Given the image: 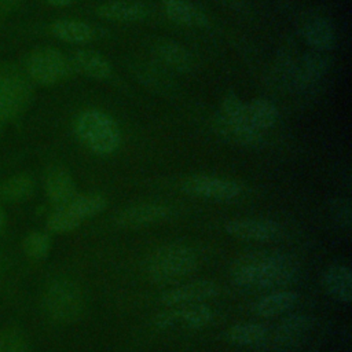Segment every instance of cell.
Here are the masks:
<instances>
[{"label": "cell", "instance_id": "15", "mask_svg": "<svg viewBox=\"0 0 352 352\" xmlns=\"http://www.w3.org/2000/svg\"><path fill=\"white\" fill-rule=\"evenodd\" d=\"M151 54L161 66L177 73H187L192 66L191 54L173 40H157L151 47Z\"/></svg>", "mask_w": 352, "mask_h": 352}, {"label": "cell", "instance_id": "22", "mask_svg": "<svg viewBox=\"0 0 352 352\" xmlns=\"http://www.w3.org/2000/svg\"><path fill=\"white\" fill-rule=\"evenodd\" d=\"M246 116L249 124L260 133H264L272 128L278 118V107L265 98H254L250 102H246Z\"/></svg>", "mask_w": 352, "mask_h": 352}, {"label": "cell", "instance_id": "27", "mask_svg": "<svg viewBox=\"0 0 352 352\" xmlns=\"http://www.w3.org/2000/svg\"><path fill=\"white\" fill-rule=\"evenodd\" d=\"M177 309V323H183L188 329H202L213 319V311L202 304L187 305Z\"/></svg>", "mask_w": 352, "mask_h": 352}, {"label": "cell", "instance_id": "21", "mask_svg": "<svg viewBox=\"0 0 352 352\" xmlns=\"http://www.w3.org/2000/svg\"><path fill=\"white\" fill-rule=\"evenodd\" d=\"M51 33L58 40L70 44H84L95 38V29L80 19H58L51 25Z\"/></svg>", "mask_w": 352, "mask_h": 352}, {"label": "cell", "instance_id": "26", "mask_svg": "<svg viewBox=\"0 0 352 352\" xmlns=\"http://www.w3.org/2000/svg\"><path fill=\"white\" fill-rule=\"evenodd\" d=\"M67 206L81 221L99 214L106 208L104 197L99 194H77Z\"/></svg>", "mask_w": 352, "mask_h": 352}, {"label": "cell", "instance_id": "16", "mask_svg": "<svg viewBox=\"0 0 352 352\" xmlns=\"http://www.w3.org/2000/svg\"><path fill=\"white\" fill-rule=\"evenodd\" d=\"M70 65L73 72L94 80H107L113 73L110 62L100 52L87 48L74 51L70 58Z\"/></svg>", "mask_w": 352, "mask_h": 352}, {"label": "cell", "instance_id": "4", "mask_svg": "<svg viewBox=\"0 0 352 352\" xmlns=\"http://www.w3.org/2000/svg\"><path fill=\"white\" fill-rule=\"evenodd\" d=\"M214 126L224 139L239 146H257L264 140V133L257 132L249 124L246 102L234 92L223 98L214 116Z\"/></svg>", "mask_w": 352, "mask_h": 352}, {"label": "cell", "instance_id": "33", "mask_svg": "<svg viewBox=\"0 0 352 352\" xmlns=\"http://www.w3.org/2000/svg\"><path fill=\"white\" fill-rule=\"evenodd\" d=\"M21 0H0V15L10 12Z\"/></svg>", "mask_w": 352, "mask_h": 352}, {"label": "cell", "instance_id": "1", "mask_svg": "<svg viewBox=\"0 0 352 352\" xmlns=\"http://www.w3.org/2000/svg\"><path fill=\"white\" fill-rule=\"evenodd\" d=\"M297 274L296 261L280 252H252L231 268V279L241 287H279L289 285Z\"/></svg>", "mask_w": 352, "mask_h": 352}, {"label": "cell", "instance_id": "30", "mask_svg": "<svg viewBox=\"0 0 352 352\" xmlns=\"http://www.w3.org/2000/svg\"><path fill=\"white\" fill-rule=\"evenodd\" d=\"M0 352H30L29 340L18 327L0 330Z\"/></svg>", "mask_w": 352, "mask_h": 352}, {"label": "cell", "instance_id": "17", "mask_svg": "<svg viewBox=\"0 0 352 352\" xmlns=\"http://www.w3.org/2000/svg\"><path fill=\"white\" fill-rule=\"evenodd\" d=\"M314 319L308 315L294 314L286 316L276 327L272 344L276 348H289L296 345L312 329Z\"/></svg>", "mask_w": 352, "mask_h": 352}, {"label": "cell", "instance_id": "28", "mask_svg": "<svg viewBox=\"0 0 352 352\" xmlns=\"http://www.w3.org/2000/svg\"><path fill=\"white\" fill-rule=\"evenodd\" d=\"M22 250L32 260H43L51 250V238L44 231H30L22 239Z\"/></svg>", "mask_w": 352, "mask_h": 352}, {"label": "cell", "instance_id": "31", "mask_svg": "<svg viewBox=\"0 0 352 352\" xmlns=\"http://www.w3.org/2000/svg\"><path fill=\"white\" fill-rule=\"evenodd\" d=\"M331 212L334 214L336 221L345 230L351 228L352 221V212H351V202L344 198H338L331 204Z\"/></svg>", "mask_w": 352, "mask_h": 352}, {"label": "cell", "instance_id": "19", "mask_svg": "<svg viewBox=\"0 0 352 352\" xmlns=\"http://www.w3.org/2000/svg\"><path fill=\"white\" fill-rule=\"evenodd\" d=\"M146 6L138 1L111 0L102 3L96 7V15L113 22H139L147 16Z\"/></svg>", "mask_w": 352, "mask_h": 352}, {"label": "cell", "instance_id": "32", "mask_svg": "<svg viewBox=\"0 0 352 352\" xmlns=\"http://www.w3.org/2000/svg\"><path fill=\"white\" fill-rule=\"evenodd\" d=\"M176 323H177V309L176 308L161 311L153 318V324L158 329H169V327L175 326Z\"/></svg>", "mask_w": 352, "mask_h": 352}, {"label": "cell", "instance_id": "18", "mask_svg": "<svg viewBox=\"0 0 352 352\" xmlns=\"http://www.w3.org/2000/svg\"><path fill=\"white\" fill-rule=\"evenodd\" d=\"M164 14L175 23L186 28H206V14L188 0H162Z\"/></svg>", "mask_w": 352, "mask_h": 352}, {"label": "cell", "instance_id": "12", "mask_svg": "<svg viewBox=\"0 0 352 352\" xmlns=\"http://www.w3.org/2000/svg\"><path fill=\"white\" fill-rule=\"evenodd\" d=\"M331 69V60L326 52L309 51L302 55L293 70L292 80L298 88H309L322 80Z\"/></svg>", "mask_w": 352, "mask_h": 352}, {"label": "cell", "instance_id": "13", "mask_svg": "<svg viewBox=\"0 0 352 352\" xmlns=\"http://www.w3.org/2000/svg\"><path fill=\"white\" fill-rule=\"evenodd\" d=\"M304 41L315 51L327 52L337 44V30L334 23L324 16H311L301 28Z\"/></svg>", "mask_w": 352, "mask_h": 352}, {"label": "cell", "instance_id": "6", "mask_svg": "<svg viewBox=\"0 0 352 352\" xmlns=\"http://www.w3.org/2000/svg\"><path fill=\"white\" fill-rule=\"evenodd\" d=\"M32 99V85L25 73L10 63L0 65V121L21 114Z\"/></svg>", "mask_w": 352, "mask_h": 352}, {"label": "cell", "instance_id": "20", "mask_svg": "<svg viewBox=\"0 0 352 352\" xmlns=\"http://www.w3.org/2000/svg\"><path fill=\"white\" fill-rule=\"evenodd\" d=\"M322 283L327 294L342 304L352 300V272L348 265L337 264L329 267L322 278Z\"/></svg>", "mask_w": 352, "mask_h": 352}, {"label": "cell", "instance_id": "2", "mask_svg": "<svg viewBox=\"0 0 352 352\" xmlns=\"http://www.w3.org/2000/svg\"><path fill=\"white\" fill-rule=\"evenodd\" d=\"M80 142L98 155L113 154L121 144V132L111 116L99 109L81 111L74 121Z\"/></svg>", "mask_w": 352, "mask_h": 352}, {"label": "cell", "instance_id": "7", "mask_svg": "<svg viewBox=\"0 0 352 352\" xmlns=\"http://www.w3.org/2000/svg\"><path fill=\"white\" fill-rule=\"evenodd\" d=\"M72 72L70 59L52 47L36 48L26 59V76L40 85L56 84L67 78Z\"/></svg>", "mask_w": 352, "mask_h": 352}, {"label": "cell", "instance_id": "3", "mask_svg": "<svg viewBox=\"0 0 352 352\" xmlns=\"http://www.w3.org/2000/svg\"><path fill=\"white\" fill-rule=\"evenodd\" d=\"M45 316L59 324H69L81 316L84 311V296L77 283L67 278L51 279L41 297Z\"/></svg>", "mask_w": 352, "mask_h": 352}, {"label": "cell", "instance_id": "25", "mask_svg": "<svg viewBox=\"0 0 352 352\" xmlns=\"http://www.w3.org/2000/svg\"><path fill=\"white\" fill-rule=\"evenodd\" d=\"M268 334V327L264 323H239L228 329L227 338L235 345H254L263 342Z\"/></svg>", "mask_w": 352, "mask_h": 352}, {"label": "cell", "instance_id": "10", "mask_svg": "<svg viewBox=\"0 0 352 352\" xmlns=\"http://www.w3.org/2000/svg\"><path fill=\"white\" fill-rule=\"evenodd\" d=\"M219 293L220 287L216 282L209 279H199L165 292L161 296V302L168 307H180L184 304H192L213 298Z\"/></svg>", "mask_w": 352, "mask_h": 352}, {"label": "cell", "instance_id": "9", "mask_svg": "<svg viewBox=\"0 0 352 352\" xmlns=\"http://www.w3.org/2000/svg\"><path fill=\"white\" fill-rule=\"evenodd\" d=\"M227 234L246 241L270 242L282 235V226L270 219H232L224 224Z\"/></svg>", "mask_w": 352, "mask_h": 352}, {"label": "cell", "instance_id": "36", "mask_svg": "<svg viewBox=\"0 0 352 352\" xmlns=\"http://www.w3.org/2000/svg\"><path fill=\"white\" fill-rule=\"evenodd\" d=\"M224 1H231V0H224Z\"/></svg>", "mask_w": 352, "mask_h": 352}, {"label": "cell", "instance_id": "5", "mask_svg": "<svg viewBox=\"0 0 352 352\" xmlns=\"http://www.w3.org/2000/svg\"><path fill=\"white\" fill-rule=\"evenodd\" d=\"M198 265L192 249L170 243L154 250L146 261V272L154 282H172L191 274Z\"/></svg>", "mask_w": 352, "mask_h": 352}, {"label": "cell", "instance_id": "24", "mask_svg": "<svg viewBox=\"0 0 352 352\" xmlns=\"http://www.w3.org/2000/svg\"><path fill=\"white\" fill-rule=\"evenodd\" d=\"M34 180L28 175H15L0 184V197L8 202H22L34 192Z\"/></svg>", "mask_w": 352, "mask_h": 352}, {"label": "cell", "instance_id": "23", "mask_svg": "<svg viewBox=\"0 0 352 352\" xmlns=\"http://www.w3.org/2000/svg\"><path fill=\"white\" fill-rule=\"evenodd\" d=\"M298 301V294L292 290H278L261 297L254 305L253 311L261 318H271L289 311Z\"/></svg>", "mask_w": 352, "mask_h": 352}, {"label": "cell", "instance_id": "34", "mask_svg": "<svg viewBox=\"0 0 352 352\" xmlns=\"http://www.w3.org/2000/svg\"><path fill=\"white\" fill-rule=\"evenodd\" d=\"M50 6L52 7H67L70 6L74 0H45Z\"/></svg>", "mask_w": 352, "mask_h": 352}, {"label": "cell", "instance_id": "8", "mask_svg": "<svg viewBox=\"0 0 352 352\" xmlns=\"http://www.w3.org/2000/svg\"><path fill=\"white\" fill-rule=\"evenodd\" d=\"M182 190L190 195L213 201H232L242 194V186L238 182L209 175L187 177L182 183Z\"/></svg>", "mask_w": 352, "mask_h": 352}, {"label": "cell", "instance_id": "14", "mask_svg": "<svg viewBox=\"0 0 352 352\" xmlns=\"http://www.w3.org/2000/svg\"><path fill=\"white\" fill-rule=\"evenodd\" d=\"M44 190L55 209L67 205L77 195L76 183L70 172L63 166H54L48 170L44 180Z\"/></svg>", "mask_w": 352, "mask_h": 352}, {"label": "cell", "instance_id": "35", "mask_svg": "<svg viewBox=\"0 0 352 352\" xmlns=\"http://www.w3.org/2000/svg\"><path fill=\"white\" fill-rule=\"evenodd\" d=\"M6 224H7V216L3 210V206L0 205V232L6 228Z\"/></svg>", "mask_w": 352, "mask_h": 352}, {"label": "cell", "instance_id": "11", "mask_svg": "<svg viewBox=\"0 0 352 352\" xmlns=\"http://www.w3.org/2000/svg\"><path fill=\"white\" fill-rule=\"evenodd\" d=\"M170 216V208L162 204L144 202L124 208L117 213L114 221L122 228H135L162 221Z\"/></svg>", "mask_w": 352, "mask_h": 352}, {"label": "cell", "instance_id": "29", "mask_svg": "<svg viewBox=\"0 0 352 352\" xmlns=\"http://www.w3.org/2000/svg\"><path fill=\"white\" fill-rule=\"evenodd\" d=\"M82 221L67 208H56L47 219V230L55 234H65L76 230Z\"/></svg>", "mask_w": 352, "mask_h": 352}]
</instances>
